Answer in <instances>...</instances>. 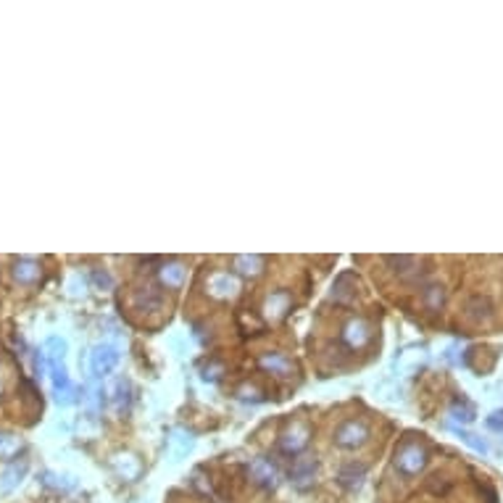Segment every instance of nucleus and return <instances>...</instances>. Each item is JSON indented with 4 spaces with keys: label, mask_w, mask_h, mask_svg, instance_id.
I'll return each instance as SVG.
<instances>
[{
    "label": "nucleus",
    "mask_w": 503,
    "mask_h": 503,
    "mask_svg": "<svg viewBox=\"0 0 503 503\" xmlns=\"http://www.w3.org/2000/svg\"><path fill=\"white\" fill-rule=\"evenodd\" d=\"M332 443L342 451H356L369 443V424L364 419H342L332 432Z\"/></svg>",
    "instance_id": "nucleus-1"
},
{
    "label": "nucleus",
    "mask_w": 503,
    "mask_h": 503,
    "mask_svg": "<svg viewBox=\"0 0 503 503\" xmlns=\"http://www.w3.org/2000/svg\"><path fill=\"white\" fill-rule=\"evenodd\" d=\"M427 448L419 443H403L396 448V459H393V464H396V469H398L400 474H406V477H411V474H419L424 466H427Z\"/></svg>",
    "instance_id": "nucleus-2"
},
{
    "label": "nucleus",
    "mask_w": 503,
    "mask_h": 503,
    "mask_svg": "<svg viewBox=\"0 0 503 503\" xmlns=\"http://www.w3.org/2000/svg\"><path fill=\"white\" fill-rule=\"evenodd\" d=\"M206 293L216 300H229L240 293V280L235 271H211L206 280Z\"/></svg>",
    "instance_id": "nucleus-3"
},
{
    "label": "nucleus",
    "mask_w": 503,
    "mask_h": 503,
    "mask_svg": "<svg viewBox=\"0 0 503 503\" xmlns=\"http://www.w3.org/2000/svg\"><path fill=\"white\" fill-rule=\"evenodd\" d=\"M309 438H311L309 424H306V422H293V424H287V427L282 429L280 451L282 453H287V456H298V453L309 445Z\"/></svg>",
    "instance_id": "nucleus-4"
},
{
    "label": "nucleus",
    "mask_w": 503,
    "mask_h": 503,
    "mask_svg": "<svg viewBox=\"0 0 503 503\" xmlns=\"http://www.w3.org/2000/svg\"><path fill=\"white\" fill-rule=\"evenodd\" d=\"M248 477H251L256 485H261V488L267 490H274L277 488V482H280V469H277V464L267 456H256V459L248 461Z\"/></svg>",
    "instance_id": "nucleus-5"
},
{
    "label": "nucleus",
    "mask_w": 503,
    "mask_h": 503,
    "mask_svg": "<svg viewBox=\"0 0 503 503\" xmlns=\"http://www.w3.org/2000/svg\"><path fill=\"white\" fill-rule=\"evenodd\" d=\"M116 364H119V348L108 345V342L98 345V348L92 351V356H90V369H92L95 377L111 374V371L116 369Z\"/></svg>",
    "instance_id": "nucleus-6"
},
{
    "label": "nucleus",
    "mask_w": 503,
    "mask_h": 503,
    "mask_svg": "<svg viewBox=\"0 0 503 503\" xmlns=\"http://www.w3.org/2000/svg\"><path fill=\"white\" fill-rule=\"evenodd\" d=\"M340 338L348 348H364V345L371 340V325L367 322V319L356 316V319H351V322H345Z\"/></svg>",
    "instance_id": "nucleus-7"
},
{
    "label": "nucleus",
    "mask_w": 503,
    "mask_h": 503,
    "mask_svg": "<svg viewBox=\"0 0 503 503\" xmlns=\"http://www.w3.org/2000/svg\"><path fill=\"white\" fill-rule=\"evenodd\" d=\"M258 367L264 371H269V374H277V377H290V374L296 371L293 361H290L285 353H280V351H267V353H261L258 356Z\"/></svg>",
    "instance_id": "nucleus-8"
},
{
    "label": "nucleus",
    "mask_w": 503,
    "mask_h": 503,
    "mask_svg": "<svg viewBox=\"0 0 503 503\" xmlns=\"http://www.w3.org/2000/svg\"><path fill=\"white\" fill-rule=\"evenodd\" d=\"M290 303H293V298H290L287 290H274L264 300V316L271 319V322H277V319H282L290 311Z\"/></svg>",
    "instance_id": "nucleus-9"
},
{
    "label": "nucleus",
    "mask_w": 503,
    "mask_h": 503,
    "mask_svg": "<svg viewBox=\"0 0 503 503\" xmlns=\"http://www.w3.org/2000/svg\"><path fill=\"white\" fill-rule=\"evenodd\" d=\"M319 469V461L314 456H300V459L293 461V469H290V480L296 482L298 488H306L314 482V474Z\"/></svg>",
    "instance_id": "nucleus-10"
},
{
    "label": "nucleus",
    "mask_w": 503,
    "mask_h": 503,
    "mask_svg": "<svg viewBox=\"0 0 503 503\" xmlns=\"http://www.w3.org/2000/svg\"><path fill=\"white\" fill-rule=\"evenodd\" d=\"M267 267V258L264 256H235L232 258V271L240 277H261Z\"/></svg>",
    "instance_id": "nucleus-11"
},
{
    "label": "nucleus",
    "mask_w": 503,
    "mask_h": 503,
    "mask_svg": "<svg viewBox=\"0 0 503 503\" xmlns=\"http://www.w3.org/2000/svg\"><path fill=\"white\" fill-rule=\"evenodd\" d=\"M156 271H158V282H161L163 287H169V290L182 287V282L187 277V269L182 267L179 261H166V264H161Z\"/></svg>",
    "instance_id": "nucleus-12"
},
{
    "label": "nucleus",
    "mask_w": 503,
    "mask_h": 503,
    "mask_svg": "<svg viewBox=\"0 0 503 503\" xmlns=\"http://www.w3.org/2000/svg\"><path fill=\"white\" fill-rule=\"evenodd\" d=\"M464 314H466L472 322L490 319V316H493V300H490L488 296H482V293L469 296V298H466V303H464Z\"/></svg>",
    "instance_id": "nucleus-13"
},
{
    "label": "nucleus",
    "mask_w": 503,
    "mask_h": 503,
    "mask_svg": "<svg viewBox=\"0 0 503 503\" xmlns=\"http://www.w3.org/2000/svg\"><path fill=\"white\" fill-rule=\"evenodd\" d=\"M367 477V466L364 464H356V461H351V464H345V466H340V472H338V482H340L342 488L353 490L361 485V480Z\"/></svg>",
    "instance_id": "nucleus-14"
},
{
    "label": "nucleus",
    "mask_w": 503,
    "mask_h": 503,
    "mask_svg": "<svg viewBox=\"0 0 503 503\" xmlns=\"http://www.w3.org/2000/svg\"><path fill=\"white\" fill-rule=\"evenodd\" d=\"M161 303H163L161 290H156V287H140L134 293V306L140 311H158Z\"/></svg>",
    "instance_id": "nucleus-15"
},
{
    "label": "nucleus",
    "mask_w": 503,
    "mask_h": 503,
    "mask_svg": "<svg viewBox=\"0 0 503 503\" xmlns=\"http://www.w3.org/2000/svg\"><path fill=\"white\" fill-rule=\"evenodd\" d=\"M385 264L387 267H393L396 274L406 277V274H411V271H414L419 261H416L414 256H385Z\"/></svg>",
    "instance_id": "nucleus-16"
},
{
    "label": "nucleus",
    "mask_w": 503,
    "mask_h": 503,
    "mask_svg": "<svg viewBox=\"0 0 503 503\" xmlns=\"http://www.w3.org/2000/svg\"><path fill=\"white\" fill-rule=\"evenodd\" d=\"M422 298H424V303H427L429 309H440L445 303V290L443 285H424V290H422Z\"/></svg>",
    "instance_id": "nucleus-17"
},
{
    "label": "nucleus",
    "mask_w": 503,
    "mask_h": 503,
    "mask_svg": "<svg viewBox=\"0 0 503 503\" xmlns=\"http://www.w3.org/2000/svg\"><path fill=\"white\" fill-rule=\"evenodd\" d=\"M114 403H116V411H127V409H130V403H132V387H130V380H119L116 382Z\"/></svg>",
    "instance_id": "nucleus-18"
},
{
    "label": "nucleus",
    "mask_w": 503,
    "mask_h": 503,
    "mask_svg": "<svg viewBox=\"0 0 503 503\" xmlns=\"http://www.w3.org/2000/svg\"><path fill=\"white\" fill-rule=\"evenodd\" d=\"M348 282H353V277H351V274H342V277H338L335 287H332V298H335V300H340V303H348V300H353L356 293L345 287Z\"/></svg>",
    "instance_id": "nucleus-19"
},
{
    "label": "nucleus",
    "mask_w": 503,
    "mask_h": 503,
    "mask_svg": "<svg viewBox=\"0 0 503 503\" xmlns=\"http://www.w3.org/2000/svg\"><path fill=\"white\" fill-rule=\"evenodd\" d=\"M14 274L19 282H34L40 277V269H37V264H32V261H19Z\"/></svg>",
    "instance_id": "nucleus-20"
},
{
    "label": "nucleus",
    "mask_w": 503,
    "mask_h": 503,
    "mask_svg": "<svg viewBox=\"0 0 503 503\" xmlns=\"http://www.w3.org/2000/svg\"><path fill=\"white\" fill-rule=\"evenodd\" d=\"M451 414H453V419H459V422H472L474 409L464 398H456L451 403Z\"/></svg>",
    "instance_id": "nucleus-21"
},
{
    "label": "nucleus",
    "mask_w": 503,
    "mask_h": 503,
    "mask_svg": "<svg viewBox=\"0 0 503 503\" xmlns=\"http://www.w3.org/2000/svg\"><path fill=\"white\" fill-rule=\"evenodd\" d=\"M456 432L461 435V440H464V443L472 445L474 451H480V453H488V445H485V440H480V438H477V435H472V432H461V429H456Z\"/></svg>",
    "instance_id": "nucleus-22"
},
{
    "label": "nucleus",
    "mask_w": 503,
    "mask_h": 503,
    "mask_svg": "<svg viewBox=\"0 0 503 503\" xmlns=\"http://www.w3.org/2000/svg\"><path fill=\"white\" fill-rule=\"evenodd\" d=\"M488 427L493 429V432H503V411H493V414L488 416Z\"/></svg>",
    "instance_id": "nucleus-23"
}]
</instances>
